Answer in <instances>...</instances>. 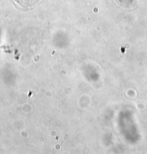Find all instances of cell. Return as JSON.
I'll use <instances>...</instances> for the list:
<instances>
[{
	"mask_svg": "<svg viewBox=\"0 0 147 154\" xmlns=\"http://www.w3.org/2000/svg\"><path fill=\"white\" fill-rule=\"evenodd\" d=\"M16 5L24 8H31L40 3L42 0H13Z\"/></svg>",
	"mask_w": 147,
	"mask_h": 154,
	"instance_id": "6da1fadb",
	"label": "cell"
},
{
	"mask_svg": "<svg viewBox=\"0 0 147 154\" xmlns=\"http://www.w3.org/2000/svg\"><path fill=\"white\" fill-rule=\"evenodd\" d=\"M121 7L124 8H131L136 5L138 0H115Z\"/></svg>",
	"mask_w": 147,
	"mask_h": 154,
	"instance_id": "7a4b0ae2",
	"label": "cell"
}]
</instances>
